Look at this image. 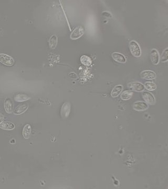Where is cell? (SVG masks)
Segmentation results:
<instances>
[{"instance_id":"1","label":"cell","mask_w":168,"mask_h":189,"mask_svg":"<svg viewBox=\"0 0 168 189\" xmlns=\"http://www.w3.org/2000/svg\"><path fill=\"white\" fill-rule=\"evenodd\" d=\"M129 47L131 53L132 55L136 58L140 57L141 55V48L137 42L135 41H131L130 42Z\"/></svg>"},{"instance_id":"2","label":"cell","mask_w":168,"mask_h":189,"mask_svg":"<svg viewBox=\"0 0 168 189\" xmlns=\"http://www.w3.org/2000/svg\"><path fill=\"white\" fill-rule=\"evenodd\" d=\"M0 62L6 66H12L15 64V61L10 56L5 54H0Z\"/></svg>"},{"instance_id":"3","label":"cell","mask_w":168,"mask_h":189,"mask_svg":"<svg viewBox=\"0 0 168 189\" xmlns=\"http://www.w3.org/2000/svg\"><path fill=\"white\" fill-rule=\"evenodd\" d=\"M85 33L84 28L82 26H78L76 27L72 32L70 35V39L73 40H76L81 38Z\"/></svg>"},{"instance_id":"4","label":"cell","mask_w":168,"mask_h":189,"mask_svg":"<svg viewBox=\"0 0 168 189\" xmlns=\"http://www.w3.org/2000/svg\"><path fill=\"white\" fill-rule=\"evenodd\" d=\"M128 87L136 92H142L145 88L143 84L138 82H130L128 84Z\"/></svg>"},{"instance_id":"5","label":"cell","mask_w":168,"mask_h":189,"mask_svg":"<svg viewBox=\"0 0 168 189\" xmlns=\"http://www.w3.org/2000/svg\"><path fill=\"white\" fill-rule=\"evenodd\" d=\"M70 104L69 102L64 103L61 109V116L63 119H66L70 115Z\"/></svg>"},{"instance_id":"6","label":"cell","mask_w":168,"mask_h":189,"mask_svg":"<svg viewBox=\"0 0 168 189\" xmlns=\"http://www.w3.org/2000/svg\"><path fill=\"white\" fill-rule=\"evenodd\" d=\"M142 97L143 100L149 105H154L156 103V99L151 93L148 91H143L142 94Z\"/></svg>"},{"instance_id":"7","label":"cell","mask_w":168,"mask_h":189,"mask_svg":"<svg viewBox=\"0 0 168 189\" xmlns=\"http://www.w3.org/2000/svg\"><path fill=\"white\" fill-rule=\"evenodd\" d=\"M148 105L145 102L138 101L134 103L133 108L137 111H143L148 109Z\"/></svg>"},{"instance_id":"8","label":"cell","mask_w":168,"mask_h":189,"mask_svg":"<svg viewBox=\"0 0 168 189\" xmlns=\"http://www.w3.org/2000/svg\"><path fill=\"white\" fill-rule=\"evenodd\" d=\"M140 76L142 79L147 80H152L156 78V74L154 71L149 70H146L141 71Z\"/></svg>"},{"instance_id":"9","label":"cell","mask_w":168,"mask_h":189,"mask_svg":"<svg viewBox=\"0 0 168 189\" xmlns=\"http://www.w3.org/2000/svg\"><path fill=\"white\" fill-rule=\"evenodd\" d=\"M160 59L159 52L156 49H152L150 53V59L152 64L155 65L158 64Z\"/></svg>"},{"instance_id":"10","label":"cell","mask_w":168,"mask_h":189,"mask_svg":"<svg viewBox=\"0 0 168 189\" xmlns=\"http://www.w3.org/2000/svg\"><path fill=\"white\" fill-rule=\"evenodd\" d=\"M111 56L113 59L117 62H120V63H125L127 61L125 56L123 55V54L119 53H117V52L113 53L111 55Z\"/></svg>"},{"instance_id":"11","label":"cell","mask_w":168,"mask_h":189,"mask_svg":"<svg viewBox=\"0 0 168 189\" xmlns=\"http://www.w3.org/2000/svg\"><path fill=\"white\" fill-rule=\"evenodd\" d=\"M4 108L6 112L8 114H11L13 111L12 101L10 98H7L6 99L4 102Z\"/></svg>"},{"instance_id":"12","label":"cell","mask_w":168,"mask_h":189,"mask_svg":"<svg viewBox=\"0 0 168 189\" xmlns=\"http://www.w3.org/2000/svg\"><path fill=\"white\" fill-rule=\"evenodd\" d=\"M28 108H29V106L27 104H25V103L21 104L18 106H17L16 108L15 109L14 113L15 115L22 114L27 111Z\"/></svg>"},{"instance_id":"13","label":"cell","mask_w":168,"mask_h":189,"mask_svg":"<svg viewBox=\"0 0 168 189\" xmlns=\"http://www.w3.org/2000/svg\"><path fill=\"white\" fill-rule=\"evenodd\" d=\"M0 128L4 130H13L15 128V125L11 122L3 121L0 123Z\"/></svg>"},{"instance_id":"14","label":"cell","mask_w":168,"mask_h":189,"mask_svg":"<svg viewBox=\"0 0 168 189\" xmlns=\"http://www.w3.org/2000/svg\"><path fill=\"white\" fill-rule=\"evenodd\" d=\"M122 90H123V86L121 85H118L114 86L111 92V96L114 98L118 97L122 93Z\"/></svg>"},{"instance_id":"15","label":"cell","mask_w":168,"mask_h":189,"mask_svg":"<svg viewBox=\"0 0 168 189\" xmlns=\"http://www.w3.org/2000/svg\"><path fill=\"white\" fill-rule=\"evenodd\" d=\"M31 131H32V129L30 125L29 124L25 125L23 129V136L24 138L25 139H28L30 137Z\"/></svg>"},{"instance_id":"16","label":"cell","mask_w":168,"mask_h":189,"mask_svg":"<svg viewBox=\"0 0 168 189\" xmlns=\"http://www.w3.org/2000/svg\"><path fill=\"white\" fill-rule=\"evenodd\" d=\"M30 98V97L27 95L20 94L16 95L15 96L14 100L17 102H23L29 100Z\"/></svg>"},{"instance_id":"17","label":"cell","mask_w":168,"mask_h":189,"mask_svg":"<svg viewBox=\"0 0 168 189\" xmlns=\"http://www.w3.org/2000/svg\"><path fill=\"white\" fill-rule=\"evenodd\" d=\"M132 95H133V92L132 91L126 90L120 94V98L122 100H129L132 97Z\"/></svg>"},{"instance_id":"18","label":"cell","mask_w":168,"mask_h":189,"mask_svg":"<svg viewBox=\"0 0 168 189\" xmlns=\"http://www.w3.org/2000/svg\"><path fill=\"white\" fill-rule=\"evenodd\" d=\"M57 37L55 35H53L50 37V38L49 39V46L51 49H55L56 47L57 46Z\"/></svg>"},{"instance_id":"19","label":"cell","mask_w":168,"mask_h":189,"mask_svg":"<svg viewBox=\"0 0 168 189\" xmlns=\"http://www.w3.org/2000/svg\"><path fill=\"white\" fill-rule=\"evenodd\" d=\"M81 62L82 64L87 66H90L92 64L91 58L86 55L82 56L81 57Z\"/></svg>"},{"instance_id":"20","label":"cell","mask_w":168,"mask_h":189,"mask_svg":"<svg viewBox=\"0 0 168 189\" xmlns=\"http://www.w3.org/2000/svg\"><path fill=\"white\" fill-rule=\"evenodd\" d=\"M143 85L145 86V88H146L148 90H149V91H154L157 88V85L154 82H145Z\"/></svg>"},{"instance_id":"21","label":"cell","mask_w":168,"mask_h":189,"mask_svg":"<svg viewBox=\"0 0 168 189\" xmlns=\"http://www.w3.org/2000/svg\"><path fill=\"white\" fill-rule=\"evenodd\" d=\"M168 48H166L163 50L161 56V61L162 62H166L168 60Z\"/></svg>"},{"instance_id":"22","label":"cell","mask_w":168,"mask_h":189,"mask_svg":"<svg viewBox=\"0 0 168 189\" xmlns=\"http://www.w3.org/2000/svg\"><path fill=\"white\" fill-rule=\"evenodd\" d=\"M68 76L70 77V78H71L74 79H77V75L75 73H74V72H72V73H70L69 74V75H68Z\"/></svg>"},{"instance_id":"23","label":"cell","mask_w":168,"mask_h":189,"mask_svg":"<svg viewBox=\"0 0 168 189\" xmlns=\"http://www.w3.org/2000/svg\"><path fill=\"white\" fill-rule=\"evenodd\" d=\"M102 15L106 18H111L112 17L111 14L108 12H104L102 13Z\"/></svg>"},{"instance_id":"24","label":"cell","mask_w":168,"mask_h":189,"mask_svg":"<svg viewBox=\"0 0 168 189\" xmlns=\"http://www.w3.org/2000/svg\"><path fill=\"white\" fill-rule=\"evenodd\" d=\"M3 116L2 114H0V123L3 122Z\"/></svg>"}]
</instances>
